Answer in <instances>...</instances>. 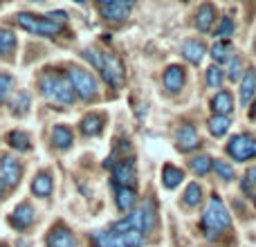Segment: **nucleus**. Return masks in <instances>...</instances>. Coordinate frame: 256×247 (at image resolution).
Instances as JSON below:
<instances>
[{
    "mask_svg": "<svg viewBox=\"0 0 256 247\" xmlns=\"http://www.w3.org/2000/svg\"><path fill=\"white\" fill-rule=\"evenodd\" d=\"M204 52H207V50H204V45L200 43V40H186V43L182 45V56L189 63H194V66H198V63L202 61Z\"/></svg>",
    "mask_w": 256,
    "mask_h": 247,
    "instance_id": "nucleus-20",
    "label": "nucleus"
},
{
    "mask_svg": "<svg viewBox=\"0 0 256 247\" xmlns=\"http://www.w3.org/2000/svg\"><path fill=\"white\" fill-rule=\"evenodd\" d=\"M200 200H202V189H200V184L191 182V184L184 189V204L186 207H198Z\"/></svg>",
    "mask_w": 256,
    "mask_h": 247,
    "instance_id": "nucleus-31",
    "label": "nucleus"
},
{
    "mask_svg": "<svg viewBox=\"0 0 256 247\" xmlns=\"http://www.w3.org/2000/svg\"><path fill=\"white\" fill-rule=\"evenodd\" d=\"M52 144L56 146V148H70L72 146V130L68 126H63V124H58V126H54L52 130Z\"/></svg>",
    "mask_w": 256,
    "mask_h": 247,
    "instance_id": "nucleus-23",
    "label": "nucleus"
},
{
    "mask_svg": "<svg viewBox=\"0 0 256 247\" xmlns=\"http://www.w3.org/2000/svg\"><path fill=\"white\" fill-rule=\"evenodd\" d=\"M176 142H178V148H180V150H194V148H198V146H200L198 130H196L191 124H184V126L178 128Z\"/></svg>",
    "mask_w": 256,
    "mask_h": 247,
    "instance_id": "nucleus-14",
    "label": "nucleus"
},
{
    "mask_svg": "<svg viewBox=\"0 0 256 247\" xmlns=\"http://www.w3.org/2000/svg\"><path fill=\"white\" fill-rule=\"evenodd\" d=\"M16 50V34L7 27H0V56L9 58Z\"/></svg>",
    "mask_w": 256,
    "mask_h": 247,
    "instance_id": "nucleus-24",
    "label": "nucleus"
},
{
    "mask_svg": "<svg viewBox=\"0 0 256 247\" xmlns=\"http://www.w3.org/2000/svg\"><path fill=\"white\" fill-rule=\"evenodd\" d=\"M112 176H115L117 184L120 186H126V189H132V184H135V160L128 158V160H122V162H117V166L112 168Z\"/></svg>",
    "mask_w": 256,
    "mask_h": 247,
    "instance_id": "nucleus-11",
    "label": "nucleus"
},
{
    "mask_svg": "<svg viewBox=\"0 0 256 247\" xmlns=\"http://www.w3.org/2000/svg\"><path fill=\"white\" fill-rule=\"evenodd\" d=\"M250 117H252V120H256V102H254V106H252V110H250Z\"/></svg>",
    "mask_w": 256,
    "mask_h": 247,
    "instance_id": "nucleus-38",
    "label": "nucleus"
},
{
    "mask_svg": "<svg viewBox=\"0 0 256 247\" xmlns=\"http://www.w3.org/2000/svg\"><path fill=\"white\" fill-rule=\"evenodd\" d=\"M92 240L97 247H142L146 240L144 234L140 232H115V230H102V232H94Z\"/></svg>",
    "mask_w": 256,
    "mask_h": 247,
    "instance_id": "nucleus-4",
    "label": "nucleus"
},
{
    "mask_svg": "<svg viewBox=\"0 0 256 247\" xmlns=\"http://www.w3.org/2000/svg\"><path fill=\"white\" fill-rule=\"evenodd\" d=\"M240 74H243V58L234 54V56L227 61V76L236 81V79H240Z\"/></svg>",
    "mask_w": 256,
    "mask_h": 247,
    "instance_id": "nucleus-34",
    "label": "nucleus"
},
{
    "mask_svg": "<svg viewBox=\"0 0 256 247\" xmlns=\"http://www.w3.org/2000/svg\"><path fill=\"white\" fill-rule=\"evenodd\" d=\"M2 191H4V182H2V178H0V198H2Z\"/></svg>",
    "mask_w": 256,
    "mask_h": 247,
    "instance_id": "nucleus-39",
    "label": "nucleus"
},
{
    "mask_svg": "<svg viewBox=\"0 0 256 247\" xmlns=\"http://www.w3.org/2000/svg\"><path fill=\"white\" fill-rule=\"evenodd\" d=\"M240 189H243L248 196H256V166L248 168L243 182H240Z\"/></svg>",
    "mask_w": 256,
    "mask_h": 247,
    "instance_id": "nucleus-33",
    "label": "nucleus"
},
{
    "mask_svg": "<svg viewBox=\"0 0 256 247\" xmlns=\"http://www.w3.org/2000/svg\"><path fill=\"white\" fill-rule=\"evenodd\" d=\"M34 220H36V214L30 202H20L12 212V216H9V222H12V227H16V230H27Z\"/></svg>",
    "mask_w": 256,
    "mask_h": 247,
    "instance_id": "nucleus-13",
    "label": "nucleus"
},
{
    "mask_svg": "<svg viewBox=\"0 0 256 247\" xmlns=\"http://www.w3.org/2000/svg\"><path fill=\"white\" fill-rule=\"evenodd\" d=\"M7 144L12 146L14 150H18V153H27V150L32 148L30 135H27L25 130H12L7 135Z\"/></svg>",
    "mask_w": 256,
    "mask_h": 247,
    "instance_id": "nucleus-21",
    "label": "nucleus"
},
{
    "mask_svg": "<svg viewBox=\"0 0 256 247\" xmlns=\"http://www.w3.org/2000/svg\"><path fill=\"white\" fill-rule=\"evenodd\" d=\"M222 76H225V72H222L220 68H218V66H209L207 68V76H204V79H207V86L218 88V86L222 84Z\"/></svg>",
    "mask_w": 256,
    "mask_h": 247,
    "instance_id": "nucleus-36",
    "label": "nucleus"
},
{
    "mask_svg": "<svg viewBox=\"0 0 256 247\" xmlns=\"http://www.w3.org/2000/svg\"><path fill=\"white\" fill-rule=\"evenodd\" d=\"M16 22H18V27L27 30L30 34H38V36H56L63 30L58 22L50 20L48 16H34V14H25V12L18 14Z\"/></svg>",
    "mask_w": 256,
    "mask_h": 247,
    "instance_id": "nucleus-5",
    "label": "nucleus"
},
{
    "mask_svg": "<svg viewBox=\"0 0 256 247\" xmlns=\"http://www.w3.org/2000/svg\"><path fill=\"white\" fill-rule=\"evenodd\" d=\"M232 34H234V20H232L230 16L220 18V22H218V27H216V30H214V36H216L218 40H227Z\"/></svg>",
    "mask_w": 256,
    "mask_h": 247,
    "instance_id": "nucleus-32",
    "label": "nucleus"
},
{
    "mask_svg": "<svg viewBox=\"0 0 256 247\" xmlns=\"http://www.w3.org/2000/svg\"><path fill=\"white\" fill-rule=\"evenodd\" d=\"M184 81H186V74L180 66H168L164 70V88L168 92H180L184 88Z\"/></svg>",
    "mask_w": 256,
    "mask_h": 247,
    "instance_id": "nucleus-15",
    "label": "nucleus"
},
{
    "mask_svg": "<svg viewBox=\"0 0 256 247\" xmlns=\"http://www.w3.org/2000/svg\"><path fill=\"white\" fill-rule=\"evenodd\" d=\"M97 70L102 72L104 81L110 88H122L124 86V66L122 61L110 52H99V66Z\"/></svg>",
    "mask_w": 256,
    "mask_h": 247,
    "instance_id": "nucleus-6",
    "label": "nucleus"
},
{
    "mask_svg": "<svg viewBox=\"0 0 256 247\" xmlns=\"http://www.w3.org/2000/svg\"><path fill=\"white\" fill-rule=\"evenodd\" d=\"M20 173H22V166L16 158L12 155H2L0 158V178L7 186H16L20 182Z\"/></svg>",
    "mask_w": 256,
    "mask_h": 247,
    "instance_id": "nucleus-10",
    "label": "nucleus"
},
{
    "mask_svg": "<svg viewBox=\"0 0 256 247\" xmlns=\"http://www.w3.org/2000/svg\"><path fill=\"white\" fill-rule=\"evenodd\" d=\"M207 126H209V132L214 137H225V132L230 130V117H222V115H212L207 120Z\"/></svg>",
    "mask_w": 256,
    "mask_h": 247,
    "instance_id": "nucleus-28",
    "label": "nucleus"
},
{
    "mask_svg": "<svg viewBox=\"0 0 256 247\" xmlns=\"http://www.w3.org/2000/svg\"><path fill=\"white\" fill-rule=\"evenodd\" d=\"M256 94V70H248L240 79V90H238V99L243 106H248L252 102V97Z\"/></svg>",
    "mask_w": 256,
    "mask_h": 247,
    "instance_id": "nucleus-16",
    "label": "nucleus"
},
{
    "mask_svg": "<svg viewBox=\"0 0 256 247\" xmlns=\"http://www.w3.org/2000/svg\"><path fill=\"white\" fill-rule=\"evenodd\" d=\"M212 164H214V168H216V173H218V176H220L225 182L234 180V168H232V164L222 162V160H212Z\"/></svg>",
    "mask_w": 256,
    "mask_h": 247,
    "instance_id": "nucleus-35",
    "label": "nucleus"
},
{
    "mask_svg": "<svg viewBox=\"0 0 256 247\" xmlns=\"http://www.w3.org/2000/svg\"><path fill=\"white\" fill-rule=\"evenodd\" d=\"M153 225H155V207L150 200H146V202H142L130 216L112 222L110 230H115V232H130L132 230V232H140V234H146V232L153 230Z\"/></svg>",
    "mask_w": 256,
    "mask_h": 247,
    "instance_id": "nucleus-2",
    "label": "nucleus"
},
{
    "mask_svg": "<svg viewBox=\"0 0 256 247\" xmlns=\"http://www.w3.org/2000/svg\"><path fill=\"white\" fill-rule=\"evenodd\" d=\"M212 56L216 63H227L234 56V48H232L230 40H216V43L212 45Z\"/></svg>",
    "mask_w": 256,
    "mask_h": 247,
    "instance_id": "nucleus-25",
    "label": "nucleus"
},
{
    "mask_svg": "<svg viewBox=\"0 0 256 247\" xmlns=\"http://www.w3.org/2000/svg\"><path fill=\"white\" fill-rule=\"evenodd\" d=\"M227 153H230L234 160H238V162L256 158V137L250 135V132L234 135L230 140V144H227Z\"/></svg>",
    "mask_w": 256,
    "mask_h": 247,
    "instance_id": "nucleus-8",
    "label": "nucleus"
},
{
    "mask_svg": "<svg viewBox=\"0 0 256 247\" xmlns=\"http://www.w3.org/2000/svg\"><path fill=\"white\" fill-rule=\"evenodd\" d=\"M30 104H32L30 92L20 90V92H16V97L12 99V112L14 115H27V112H30Z\"/></svg>",
    "mask_w": 256,
    "mask_h": 247,
    "instance_id": "nucleus-29",
    "label": "nucleus"
},
{
    "mask_svg": "<svg viewBox=\"0 0 256 247\" xmlns=\"http://www.w3.org/2000/svg\"><path fill=\"white\" fill-rule=\"evenodd\" d=\"M102 124H104L102 117L90 112V115H86L84 120H81V132H84L86 137H94L102 132Z\"/></svg>",
    "mask_w": 256,
    "mask_h": 247,
    "instance_id": "nucleus-27",
    "label": "nucleus"
},
{
    "mask_svg": "<svg viewBox=\"0 0 256 247\" xmlns=\"http://www.w3.org/2000/svg\"><path fill=\"white\" fill-rule=\"evenodd\" d=\"M12 84H14V79L9 74H0V104L7 99L9 90H12Z\"/></svg>",
    "mask_w": 256,
    "mask_h": 247,
    "instance_id": "nucleus-37",
    "label": "nucleus"
},
{
    "mask_svg": "<svg viewBox=\"0 0 256 247\" xmlns=\"http://www.w3.org/2000/svg\"><path fill=\"white\" fill-rule=\"evenodd\" d=\"M0 247H7V245H4V243H2V245H0Z\"/></svg>",
    "mask_w": 256,
    "mask_h": 247,
    "instance_id": "nucleus-41",
    "label": "nucleus"
},
{
    "mask_svg": "<svg viewBox=\"0 0 256 247\" xmlns=\"http://www.w3.org/2000/svg\"><path fill=\"white\" fill-rule=\"evenodd\" d=\"M97 9L106 20L117 22L128 18V14L132 12V2H126V0H108V2H97Z\"/></svg>",
    "mask_w": 256,
    "mask_h": 247,
    "instance_id": "nucleus-9",
    "label": "nucleus"
},
{
    "mask_svg": "<svg viewBox=\"0 0 256 247\" xmlns=\"http://www.w3.org/2000/svg\"><path fill=\"white\" fill-rule=\"evenodd\" d=\"M184 180V173L180 171L178 166H171V164H166V166L162 168V184L166 186V189H176L180 182Z\"/></svg>",
    "mask_w": 256,
    "mask_h": 247,
    "instance_id": "nucleus-26",
    "label": "nucleus"
},
{
    "mask_svg": "<svg viewBox=\"0 0 256 247\" xmlns=\"http://www.w3.org/2000/svg\"><path fill=\"white\" fill-rule=\"evenodd\" d=\"M189 166L196 176H207L209 168H212V158L209 155H196L189 160Z\"/></svg>",
    "mask_w": 256,
    "mask_h": 247,
    "instance_id": "nucleus-30",
    "label": "nucleus"
},
{
    "mask_svg": "<svg viewBox=\"0 0 256 247\" xmlns=\"http://www.w3.org/2000/svg\"><path fill=\"white\" fill-rule=\"evenodd\" d=\"M135 200H137L135 189L117 186V194H115V204H117V209H122V212H128V209L135 207Z\"/></svg>",
    "mask_w": 256,
    "mask_h": 247,
    "instance_id": "nucleus-22",
    "label": "nucleus"
},
{
    "mask_svg": "<svg viewBox=\"0 0 256 247\" xmlns=\"http://www.w3.org/2000/svg\"><path fill=\"white\" fill-rule=\"evenodd\" d=\"M212 108L216 110V115L227 117L232 110H234V97H232V92H227V90L218 92L216 97L212 99Z\"/></svg>",
    "mask_w": 256,
    "mask_h": 247,
    "instance_id": "nucleus-19",
    "label": "nucleus"
},
{
    "mask_svg": "<svg viewBox=\"0 0 256 247\" xmlns=\"http://www.w3.org/2000/svg\"><path fill=\"white\" fill-rule=\"evenodd\" d=\"M68 84L81 99H92L97 94V81L84 68H70L68 70Z\"/></svg>",
    "mask_w": 256,
    "mask_h": 247,
    "instance_id": "nucleus-7",
    "label": "nucleus"
},
{
    "mask_svg": "<svg viewBox=\"0 0 256 247\" xmlns=\"http://www.w3.org/2000/svg\"><path fill=\"white\" fill-rule=\"evenodd\" d=\"M48 247H81L76 236L72 234L68 227L56 225L52 227V232L48 234Z\"/></svg>",
    "mask_w": 256,
    "mask_h": 247,
    "instance_id": "nucleus-12",
    "label": "nucleus"
},
{
    "mask_svg": "<svg viewBox=\"0 0 256 247\" xmlns=\"http://www.w3.org/2000/svg\"><path fill=\"white\" fill-rule=\"evenodd\" d=\"M54 189V182L50 173H38V176L32 180V194L38 196V198H48Z\"/></svg>",
    "mask_w": 256,
    "mask_h": 247,
    "instance_id": "nucleus-18",
    "label": "nucleus"
},
{
    "mask_svg": "<svg viewBox=\"0 0 256 247\" xmlns=\"http://www.w3.org/2000/svg\"><path fill=\"white\" fill-rule=\"evenodd\" d=\"M214 18H216V9L214 4H200L198 7V14H196V27L200 32H209L214 27Z\"/></svg>",
    "mask_w": 256,
    "mask_h": 247,
    "instance_id": "nucleus-17",
    "label": "nucleus"
},
{
    "mask_svg": "<svg viewBox=\"0 0 256 247\" xmlns=\"http://www.w3.org/2000/svg\"><path fill=\"white\" fill-rule=\"evenodd\" d=\"M252 200H254V207H256V196H252Z\"/></svg>",
    "mask_w": 256,
    "mask_h": 247,
    "instance_id": "nucleus-40",
    "label": "nucleus"
},
{
    "mask_svg": "<svg viewBox=\"0 0 256 247\" xmlns=\"http://www.w3.org/2000/svg\"><path fill=\"white\" fill-rule=\"evenodd\" d=\"M230 225H232L230 212H227V207L222 204V200L218 198V196H214L202 214V230L207 232L209 236H216V234H220V232H225Z\"/></svg>",
    "mask_w": 256,
    "mask_h": 247,
    "instance_id": "nucleus-3",
    "label": "nucleus"
},
{
    "mask_svg": "<svg viewBox=\"0 0 256 247\" xmlns=\"http://www.w3.org/2000/svg\"><path fill=\"white\" fill-rule=\"evenodd\" d=\"M38 88H40L43 99H48L50 104H56V106H72V102H74V92H72L68 79L54 70H48L43 76H40Z\"/></svg>",
    "mask_w": 256,
    "mask_h": 247,
    "instance_id": "nucleus-1",
    "label": "nucleus"
}]
</instances>
